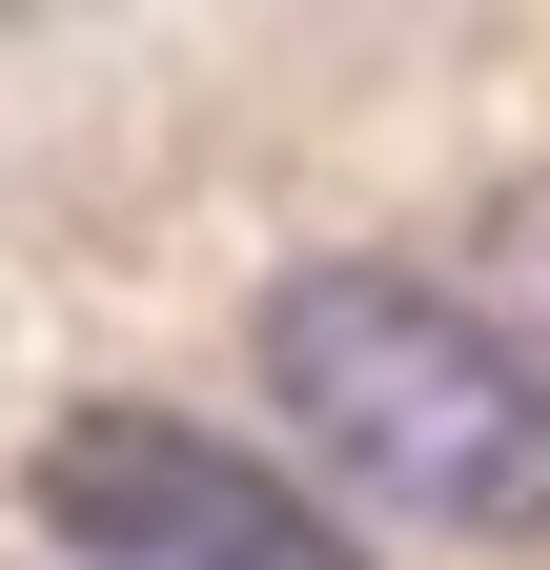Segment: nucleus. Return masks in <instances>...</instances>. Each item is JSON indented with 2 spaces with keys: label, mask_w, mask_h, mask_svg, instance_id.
I'll return each instance as SVG.
<instances>
[{
  "label": "nucleus",
  "mask_w": 550,
  "mask_h": 570,
  "mask_svg": "<svg viewBox=\"0 0 550 570\" xmlns=\"http://www.w3.org/2000/svg\"><path fill=\"white\" fill-rule=\"evenodd\" d=\"M265 407H286V469L367 530H429V550H530L550 530V387L510 367V326L469 306L449 265H387V245H326L265 285Z\"/></svg>",
  "instance_id": "obj_1"
},
{
  "label": "nucleus",
  "mask_w": 550,
  "mask_h": 570,
  "mask_svg": "<svg viewBox=\"0 0 550 570\" xmlns=\"http://www.w3.org/2000/svg\"><path fill=\"white\" fill-rule=\"evenodd\" d=\"M21 530L61 570H367V530L286 449H245L204 407H61L21 449Z\"/></svg>",
  "instance_id": "obj_2"
},
{
  "label": "nucleus",
  "mask_w": 550,
  "mask_h": 570,
  "mask_svg": "<svg viewBox=\"0 0 550 570\" xmlns=\"http://www.w3.org/2000/svg\"><path fill=\"white\" fill-rule=\"evenodd\" d=\"M469 306H490V326H510V367L550 387V184H530L510 225H490V265H469Z\"/></svg>",
  "instance_id": "obj_3"
}]
</instances>
